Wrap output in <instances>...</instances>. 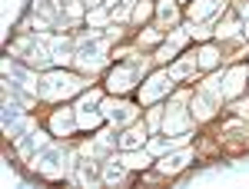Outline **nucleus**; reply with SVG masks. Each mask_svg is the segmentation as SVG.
Here are the masks:
<instances>
[{
  "mask_svg": "<svg viewBox=\"0 0 249 189\" xmlns=\"http://www.w3.org/2000/svg\"><path fill=\"white\" fill-rule=\"evenodd\" d=\"M236 30H239V23H236V20H226V23L219 27V37H230V34H236Z\"/></svg>",
  "mask_w": 249,
  "mask_h": 189,
  "instance_id": "obj_18",
  "label": "nucleus"
},
{
  "mask_svg": "<svg viewBox=\"0 0 249 189\" xmlns=\"http://www.w3.org/2000/svg\"><path fill=\"white\" fill-rule=\"evenodd\" d=\"M83 3H90V7H96V0H83Z\"/></svg>",
  "mask_w": 249,
  "mask_h": 189,
  "instance_id": "obj_19",
  "label": "nucleus"
},
{
  "mask_svg": "<svg viewBox=\"0 0 249 189\" xmlns=\"http://www.w3.org/2000/svg\"><path fill=\"white\" fill-rule=\"evenodd\" d=\"M123 179V170L120 166H107V183H120Z\"/></svg>",
  "mask_w": 249,
  "mask_h": 189,
  "instance_id": "obj_17",
  "label": "nucleus"
},
{
  "mask_svg": "<svg viewBox=\"0 0 249 189\" xmlns=\"http://www.w3.org/2000/svg\"><path fill=\"white\" fill-rule=\"evenodd\" d=\"M143 139H146V130H143V126H133L130 133H123V139H120V146H123V150H136V146H140Z\"/></svg>",
  "mask_w": 249,
  "mask_h": 189,
  "instance_id": "obj_11",
  "label": "nucleus"
},
{
  "mask_svg": "<svg viewBox=\"0 0 249 189\" xmlns=\"http://www.w3.org/2000/svg\"><path fill=\"white\" fill-rule=\"evenodd\" d=\"M123 166H150V156H123Z\"/></svg>",
  "mask_w": 249,
  "mask_h": 189,
  "instance_id": "obj_16",
  "label": "nucleus"
},
{
  "mask_svg": "<svg viewBox=\"0 0 249 189\" xmlns=\"http://www.w3.org/2000/svg\"><path fill=\"white\" fill-rule=\"evenodd\" d=\"M243 80H246V67H236V70L223 80V83H226V86H223V96H236L243 90Z\"/></svg>",
  "mask_w": 249,
  "mask_h": 189,
  "instance_id": "obj_7",
  "label": "nucleus"
},
{
  "mask_svg": "<svg viewBox=\"0 0 249 189\" xmlns=\"http://www.w3.org/2000/svg\"><path fill=\"white\" fill-rule=\"evenodd\" d=\"M136 76H140V60H136L133 67H116L113 73H110V90H113V93H126V90L133 86Z\"/></svg>",
  "mask_w": 249,
  "mask_h": 189,
  "instance_id": "obj_2",
  "label": "nucleus"
},
{
  "mask_svg": "<svg viewBox=\"0 0 249 189\" xmlns=\"http://www.w3.org/2000/svg\"><path fill=\"white\" fill-rule=\"evenodd\" d=\"M100 179V172H96L93 163H83V172H80V183H96Z\"/></svg>",
  "mask_w": 249,
  "mask_h": 189,
  "instance_id": "obj_14",
  "label": "nucleus"
},
{
  "mask_svg": "<svg viewBox=\"0 0 249 189\" xmlns=\"http://www.w3.org/2000/svg\"><path fill=\"white\" fill-rule=\"evenodd\" d=\"M160 20H163V23H176V7H173V3H163V7H160Z\"/></svg>",
  "mask_w": 249,
  "mask_h": 189,
  "instance_id": "obj_15",
  "label": "nucleus"
},
{
  "mask_svg": "<svg viewBox=\"0 0 249 189\" xmlns=\"http://www.w3.org/2000/svg\"><path fill=\"white\" fill-rule=\"evenodd\" d=\"M60 159H67L63 146H50V150H47V153L37 159V166H40L43 172H57V170H60Z\"/></svg>",
  "mask_w": 249,
  "mask_h": 189,
  "instance_id": "obj_4",
  "label": "nucleus"
},
{
  "mask_svg": "<svg viewBox=\"0 0 249 189\" xmlns=\"http://www.w3.org/2000/svg\"><path fill=\"white\" fill-rule=\"evenodd\" d=\"M107 116L113 120L116 126H123V123H130L136 116V110L130 106V103H107Z\"/></svg>",
  "mask_w": 249,
  "mask_h": 189,
  "instance_id": "obj_6",
  "label": "nucleus"
},
{
  "mask_svg": "<svg viewBox=\"0 0 249 189\" xmlns=\"http://www.w3.org/2000/svg\"><path fill=\"white\" fill-rule=\"evenodd\" d=\"M17 139H20L17 146H20V153H23V156H30L34 150H40V146L47 143V139H43V133H37V130L27 133V136H17Z\"/></svg>",
  "mask_w": 249,
  "mask_h": 189,
  "instance_id": "obj_8",
  "label": "nucleus"
},
{
  "mask_svg": "<svg viewBox=\"0 0 249 189\" xmlns=\"http://www.w3.org/2000/svg\"><path fill=\"white\" fill-rule=\"evenodd\" d=\"M70 130H73V120H70V113H67V110L53 116V133H60V136H63V133H70Z\"/></svg>",
  "mask_w": 249,
  "mask_h": 189,
  "instance_id": "obj_12",
  "label": "nucleus"
},
{
  "mask_svg": "<svg viewBox=\"0 0 249 189\" xmlns=\"http://www.w3.org/2000/svg\"><path fill=\"white\" fill-rule=\"evenodd\" d=\"M216 57H219V53H216L213 47H206V50L199 53V67H203V70H213V67H216Z\"/></svg>",
  "mask_w": 249,
  "mask_h": 189,
  "instance_id": "obj_13",
  "label": "nucleus"
},
{
  "mask_svg": "<svg viewBox=\"0 0 249 189\" xmlns=\"http://www.w3.org/2000/svg\"><path fill=\"white\" fill-rule=\"evenodd\" d=\"M43 83H47V86H43V96H50V100L70 96V93H77L80 86H83V80H80V76H70V73H50Z\"/></svg>",
  "mask_w": 249,
  "mask_h": 189,
  "instance_id": "obj_1",
  "label": "nucleus"
},
{
  "mask_svg": "<svg viewBox=\"0 0 249 189\" xmlns=\"http://www.w3.org/2000/svg\"><path fill=\"white\" fill-rule=\"evenodd\" d=\"M166 90H170V76L160 73V76H153V80H150V86L140 93V100H143V103H150V100H156V96H163Z\"/></svg>",
  "mask_w": 249,
  "mask_h": 189,
  "instance_id": "obj_5",
  "label": "nucleus"
},
{
  "mask_svg": "<svg viewBox=\"0 0 249 189\" xmlns=\"http://www.w3.org/2000/svg\"><path fill=\"white\" fill-rule=\"evenodd\" d=\"M186 163H190V150L176 153V156H166V159L160 163V170H163V172H176V170H183Z\"/></svg>",
  "mask_w": 249,
  "mask_h": 189,
  "instance_id": "obj_9",
  "label": "nucleus"
},
{
  "mask_svg": "<svg viewBox=\"0 0 249 189\" xmlns=\"http://www.w3.org/2000/svg\"><path fill=\"white\" fill-rule=\"evenodd\" d=\"M219 3H226V0H199V3H193V7H190V17L193 20H203L206 14H213Z\"/></svg>",
  "mask_w": 249,
  "mask_h": 189,
  "instance_id": "obj_10",
  "label": "nucleus"
},
{
  "mask_svg": "<svg viewBox=\"0 0 249 189\" xmlns=\"http://www.w3.org/2000/svg\"><path fill=\"white\" fill-rule=\"evenodd\" d=\"M183 103H186V93H179L176 100H173V110L166 113V123H163V130L166 133H176L186 126V116H183Z\"/></svg>",
  "mask_w": 249,
  "mask_h": 189,
  "instance_id": "obj_3",
  "label": "nucleus"
}]
</instances>
